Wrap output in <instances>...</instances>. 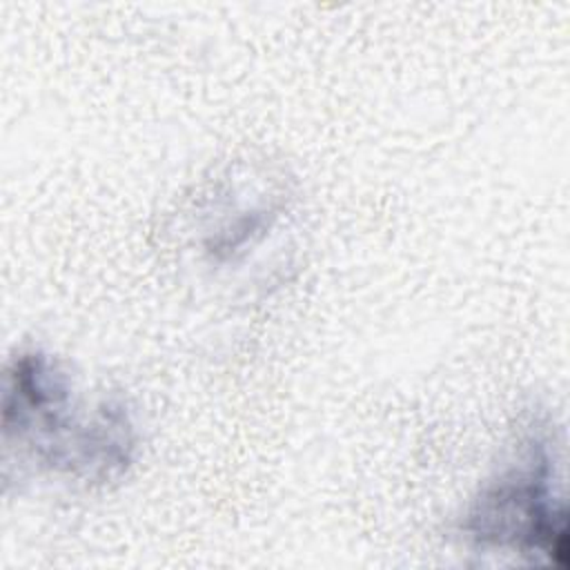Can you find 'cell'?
<instances>
[{
    "label": "cell",
    "mask_w": 570,
    "mask_h": 570,
    "mask_svg": "<svg viewBox=\"0 0 570 570\" xmlns=\"http://www.w3.org/2000/svg\"><path fill=\"white\" fill-rule=\"evenodd\" d=\"M2 443L53 476L107 485L134 465L138 428L122 399L78 405L69 372L33 347L16 352L4 370Z\"/></svg>",
    "instance_id": "6da1fadb"
},
{
    "label": "cell",
    "mask_w": 570,
    "mask_h": 570,
    "mask_svg": "<svg viewBox=\"0 0 570 570\" xmlns=\"http://www.w3.org/2000/svg\"><path fill=\"white\" fill-rule=\"evenodd\" d=\"M461 532L483 550H508L568 566L566 501L552 439L546 430H530L514 459L488 479L470 501Z\"/></svg>",
    "instance_id": "7a4b0ae2"
}]
</instances>
